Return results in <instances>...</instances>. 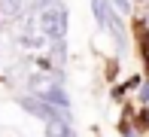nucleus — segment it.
I'll use <instances>...</instances> for the list:
<instances>
[{"mask_svg":"<svg viewBox=\"0 0 149 137\" xmlns=\"http://www.w3.org/2000/svg\"><path fill=\"white\" fill-rule=\"evenodd\" d=\"M91 15H94V22H97L100 31L113 34L116 46L122 49V46H125V24H122V18L116 15V9H113V0H91Z\"/></svg>","mask_w":149,"mask_h":137,"instance_id":"obj_1","label":"nucleus"},{"mask_svg":"<svg viewBox=\"0 0 149 137\" xmlns=\"http://www.w3.org/2000/svg\"><path fill=\"white\" fill-rule=\"evenodd\" d=\"M40 22V31L49 43H64L67 37V6H49L37 15Z\"/></svg>","mask_w":149,"mask_h":137,"instance_id":"obj_2","label":"nucleus"},{"mask_svg":"<svg viewBox=\"0 0 149 137\" xmlns=\"http://www.w3.org/2000/svg\"><path fill=\"white\" fill-rule=\"evenodd\" d=\"M18 107L24 110V113L37 116V119L43 122H52V119H70V113L67 110H58L52 104H46L43 98H37V94H18Z\"/></svg>","mask_w":149,"mask_h":137,"instance_id":"obj_3","label":"nucleus"},{"mask_svg":"<svg viewBox=\"0 0 149 137\" xmlns=\"http://www.w3.org/2000/svg\"><path fill=\"white\" fill-rule=\"evenodd\" d=\"M43 43H46V37H43V31H40V22H37V15H31L28 22H24L22 46H24V49H40Z\"/></svg>","mask_w":149,"mask_h":137,"instance_id":"obj_4","label":"nucleus"},{"mask_svg":"<svg viewBox=\"0 0 149 137\" xmlns=\"http://www.w3.org/2000/svg\"><path fill=\"white\" fill-rule=\"evenodd\" d=\"M40 98H43L46 104L58 107V110H70V98H67V92H64V88L58 85V82H55V85H52V88H46V92L40 94Z\"/></svg>","mask_w":149,"mask_h":137,"instance_id":"obj_5","label":"nucleus"},{"mask_svg":"<svg viewBox=\"0 0 149 137\" xmlns=\"http://www.w3.org/2000/svg\"><path fill=\"white\" fill-rule=\"evenodd\" d=\"M46 137H76L70 119H52L46 122Z\"/></svg>","mask_w":149,"mask_h":137,"instance_id":"obj_6","label":"nucleus"},{"mask_svg":"<svg viewBox=\"0 0 149 137\" xmlns=\"http://www.w3.org/2000/svg\"><path fill=\"white\" fill-rule=\"evenodd\" d=\"M22 9H24V0H0V15H6V18L22 15Z\"/></svg>","mask_w":149,"mask_h":137,"instance_id":"obj_7","label":"nucleus"},{"mask_svg":"<svg viewBox=\"0 0 149 137\" xmlns=\"http://www.w3.org/2000/svg\"><path fill=\"white\" fill-rule=\"evenodd\" d=\"M113 9H116V15H119V18L131 15V0H113Z\"/></svg>","mask_w":149,"mask_h":137,"instance_id":"obj_8","label":"nucleus"},{"mask_svg":"<svg viewBox=\"0 0 149 137\" xmlns=\"http://www.w3.org/2000/svg\"><path fill=\"white\" fill-rule=\"evenodd\" d=\"M140 101H143V104H149V76L140 82Z\"/></svg>","mask_w":149,"mask_h":137,"instance_id":"obj_9","label":"nucleus"},{"mask_svg":"<svg viewBox=\"0 0 149 137\" xmlns=\"http://www.w3.org/2000/svg\"><path fill=\"white\" fill-rule=\"evenodd\" d=\"M143 24H146V27H149V18H146V22H143Z\"/></svg>","mask_w":149,"mask_h":137,"instance_id":"obj_10","label":"nucleus"}]
</instances>
